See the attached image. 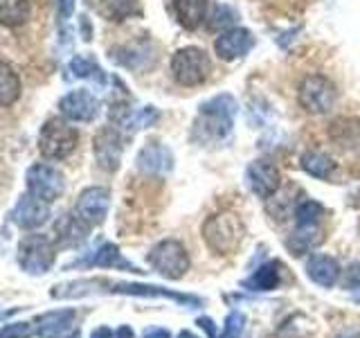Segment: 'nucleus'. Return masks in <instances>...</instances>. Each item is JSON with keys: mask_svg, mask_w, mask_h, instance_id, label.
<instances>
[{"mask_svg": "<svg viewBox=\"0 0 360 338\" xmlns=\"http://www.w3.org/2000/svg\"><path fill=\"white\" fill-rule=\"evenodd\" d=\"M30 18V0H0V25H22Z\"/></svg>", "mask_w": 360, "mask_h": 338, "instance_id": "nucleus-24", "label": "nucleus"}, {"mask_svg": "<svg viewBox=\"0 0 360 338\" xmlns=\"http://www.w3.org/2000/svg\"><path fill=\"white\" fill-rule=\"evenodd\" d=\"M149 264L160 275L169 280H180L189 268V257L183 244L176 239H167L153 246V251L149 253Z\"/></svg>", "mask_w": 360, "mask_h": 338, "instance_id": "nucleus-7", "label": "nucleus"}, {"mask_svg": "<svg viewBox=\"0 0 360 338\" xmlns=\"http://www.w3.org/2000/svg\"><path fill=\"white\" fill-rule=\"evenodd\" d=\"M142 338H169V332L162 330V327H151V330H146Z\"/></svg>", "mask_w": 360, "mask_h": 338, "instance_id": "nucleus-33", "label": "nucleus"}, {"mask_svg": "<svg viewBox=\"0 0 360 338\" xmlns=\"http://www.w3.org/2000/svg\"><path fill=\"white\" fill-rule=\"evenodd\" d=\"M248 183L257 196L270 199L279 189V169L270 161H255L248 167Z\"/></svg>", "mask_w": 360, "mask_h": 338, "instance_id": "nucleus-14", "label": "nucleus"}, {"mask_svg": "<svg viewBox=\"0 0 360 338\" xmlns=\"http://www.w3.org/2000/svg\"><path fill=\"white\" fill-rule=\"evenodd\" d=\"M59 111L70 122H90L99 113V99L90 90H72L59 101Z\"/></svg>", "mask_w": 360, "mask_h": 338, "instance_id": "nucleus-11", "label": "nucleus"}, {"mask_svg": "<svg viewBox=\"0 0 360 338\" xmlns=\"http://www.w3.org/2000/svg\"><path fill=\"white\" fill-rule=\"evenodd\" d=\"M172 163H174L172 151H169L167 146L158 144V142L144 146V149L140 151V156H138L140 172L151 174V176H162V174H167L169 169H172Z\"/></svg>", "mask_w": 360, "mask_h": 338, "instance_id": "nucleus-16", "label": "nucleus"}, {"mask_svg": "<svg viewBox=\"0 0 360 338\" xmlns=\"http://www.w3.org/2000/svg\"><path fill=\"white\" fill-rule=\"evenodd\" d=\"M210 59L207 54L200 48H183L174 54L172 59V73L174 79L180 86H200L202 82H207L210 77Z\"/></svg>", "mask_w": 360, "mask_h": 338, "instance_id": "nucleus-6", "label": "nucleus"}, {"mask_svg": "<svg viewBox=\"0 0 360 338\" xmlns=\"http://www.w3.org/2000/svg\"><path fill=\"white\" fill-rule=\"evenodd\" d=\"M95 158L101 169L115 172L122 158V138L115 129H101L95 138Z\"/></svg>", "mask_w": 360, "mask_h": 338, "instance_id": "nucleus-15", "label": "nucleus"}, {"mask_svg": "<svg viewBox=\"0 0 360 338\" xmlns=\"http://www.w3.org/2000/svg\"><path fill=\"white\" fill-rule=\"evenodd\" d=\"M345 289L349 291H360V264H354L345 275Z\"/></svg>", "mask_w": 360, "mask_h": 338, "instance_id": "nucleus-31", "label": "nucleus"}, {"mask_svg": "<svg viewBox=\"0 0 360 338\" xmlns=\"http://www.w3.org/2000/svg\"><path fill=\"white\" fill-rule=\"evenodd\" d=\"M90 338H112V332L108 327H97V330L90 334Z\"/></svg>", "mask_w": 360, "mask_h": 338, "instance_id": "nucleus-34", "label": "nucleus"}, {"mask_svg": "<svg viewBox=\"0 0 360 338\" xmlns=\"http://www.w3.org/2000/svg\"><path fill=\"white\" fill-rule=\"evenodd\" d=\"M110 206V192L106 187H88L77 199L75 214L88 225H97L106 219Z\"/></svg>", "mask_w": 360, "mask_h": 338, "instance_id": "nucleus-9", "label": "nucleus"}, {"mask_svg": "<svg viewBox=\"0 0 360 338\" xmlns=\"http://www.w3.org/2000/svg\"><path fill=\"white\" fill-rule=\"evenodd\" d=\"M302 167H304V172L315 178H329L335 165L331 163L329 156H324L320 151H309L302 156Z\"/></svg>", "mask_w": 360, "mask_h": 338, "instance_id": "nucleus-25", "label": "nucleus"}, {"mask_svg": "<svg viewBox=\"0 0 360 338\" xmlns=\"http://www.w3.org/2000/svg\"><path fill=\"white\" fill-rule=\"evenodd\" d=\"M322 239H324V234H322L320 223L297 225V230H295V234H292V239L288 242V246L295 255H304L307 251H311L313 246H318Z\"/></svg>", "mask_w": 360, "mask_h": 338, "instance_id": "nucleus-21", "label": "nucleus"}, {"mask_svg": "<svg viewBox=\"0 0 360 338\" xmlns=\"http://www.w3.org/2000/svg\"><path fill=\"white\" fill-rule=\"evenodd\" d=\"M20 97V79L9 63L0 61V106H11Z\"/></svg>", "mask_w": 360, "mask_h": 338, "instance_id": "nucleus-22", "label": "nucleus"}, {"mask_svg": "<svg viewBox=\"0 0 360 338\" xmlns=\"http://www.w3.org/2000/svg\"><path fill=\"white\" fill-rule=\"evenodd\" d=\"M279 268H281L279 262H268V264H264L255 275H250V277L243 282V287L245 289H252V291H273L279 284V277H281L279 275Z\"/></svg>", "mask_w": 360, "mask_h": 338, "instance_id": "nucleus-23", "label": "nucleus"}, {"mask_svg": "<svg viewBox=\"0 0 360 338\" xmlns=\"http://www.w3.org/2000/svg\"><path fill=\"white\" fill-rule=\"evenodd\" d=\"M104 14L112 20H124L131 14H140L138 0H104Z\"/></svg>", "mask_w": 360, "mask_h": 338, "instance_id": "nucleus-26", "label": "nucleus"}, {"mask_svg": "<svg viewBox=\"0 0 360 338\" xmlns=\"http://www.w3.org/2000/svg\"><path fill=\"white\" fill-rule=\"evenodd\" d=\"M20 309H25V307H14V309H0V323L9 320L11 315H14V313H18Z\"/></svg>", "mask_w": 360, "mask_h": 338, "instance_id": "nucleus-35", "label": "nucleus"}, {"mask_svg": "<svg viewBox=\"0 0 360 338\" xmlns=\"http://www.w3.org/2000/svg\"><path fill=\"white\" fill-rule=\"evenodd\" d=\"M88 228L90 225L84 223L77 214H65L63 219L56 221V242H59V246H77L86 239Z\"/></svg>", "mask_w": 360, "mask_h": 338, "instance_id": "nucleus-20", "label": "nucleus"}, {"mask_svg": "<svg viewBox=\"0 0 360 338\" xmlns=\"http://www.w3.org/2000/svg\"><path fill=\"white\" fill-rule=\"evenodd\" d=\"M34 334H37V327L30 323H11L0 330V338H32Z\"/></svg>", "mask_w": 360, "mask_h": 338, "instance_id": "nucleus-30", "label": "nucleus"}, {"mask_svg": "<svg viewBox=\"0 0 360 338\" xmlns=\"http://www.w3.org/2000/svg\"><path fill=\"white\" fill-rule=\"evenodd\" d=\"M117 338H133L131 327H120V330H117Z\"/></svg>", "mask_w": 360, "mask_h": 338, "instance_id": "nucleus-37", "label": "nucleus"}, {"mask_svg": "<svg viewBox=\"0 0 360 338\" xmlns=\"http://www.w3.org/2000/svg\"><path fill=\"white\" fill-rule=\"evenodd\" d=\"M56 5H59V16L65 20L72 16L75 11V0H56Z\"/></svg>", "mask_w": 360, "mask_h": 338, "instance_id": "nucleus-32", "label": "nucleus"}, {"mask_svg": "<svg viewBox=\"0 0 360 338\" xmlns=\"http://www.w3.org/2000/svg\"><path fill=\"white\" fill-rule=\"evenodd\" d=\"M77 142H79L77 129H72L70 124L59 118L45 122L39 135V149L50 161H63V158H68L77 149Z\"/></svg>", "mask_w": 360, "mask_h": 338, "instance_id": "nucleus-3", "label": "nucleus"}, {"mask_svg": "<svg viewBox=\"0 0 360 338\" xmlns=\"http://www.w3.org/2000/svg\"><path fill=\"white\" fill-rule=\"evenodd\" d=\"M236 101L232 95H219L200 106L194 133L200 140H223L232 131Z\"/></svg>", "mask_w": 360, "mask_h": 338, "instance_id": "nucleus-1", "label": "nucleus"}, {"mask_svg": "<svg viewBox=\"0 0 360 338\" xmlns=\"http://www.w3.org/2000/svg\"><path fill=\"white\" fill-rule=\"evenodd\" d=\"M245 228L234 212H219L202 223V237L207 246L219 255H232L243 242Z\"/></svg>", "mask_w": 360, "mask_h": 338, "instance_id": "nucleus-2", "label": "nucleus"}, {"mask_svg": "<svg viewBox=\"0 0 360 338\" xmlns=\"http://www.w3.org/2000/svg\"><path fill=\"white\" fill-rule=\"evenodd\" d=\"M309 277L320 287H333L338 277H340V266L329 255H313L309 259Z\"/></svg>", "mask_w": 360, "mask_h": 338, "instance_id": "nucleus-18", "label": "nucleus"}, {"mask_svg": "<svg viewBox=\"0 0 360 338\" xmlns=\"http://www.w3.org/2000/svg\"><path fill=\"white\" fill-rule=\"evenodd\" d=\"M77 311L75 309H56L41 313L34 327L41 338H72L77 330Z\"/></svg>", "mask_w": 360, "mask_h": 338, "instance_id": "nucleus-10", "label": "nucleus"}, {"mask_svg": "<svg viewBox=\"0 0 360 338\" xmlns=\"http://www.w3.org/2000/svg\"><path fill=\"white\" fill-rule=\"evenodd\" d=\"M300 104L307 113L313 115H322V113H329L335 101H338V90L329 77L322 75H309L304 77V82L300 84Z\"/></svg>", "mask_w": 360, "mask_h": 338, "instance_id": "nucleus-4", "label": "nucleus"}, {"mask_svg": "<svg viewBox=\"0 0 360 338\" xmlns=\"http://www.w3.org/2000/svg\"><path fill=\"white\" fill-rule=\"evenodd\" d=\"M178 338H198V336H194L191 332H180V334H178Z\"/></svg>", "mask_w": 360, "mask_h": 338, "instance_id": "nucleus-38", "label": "nucleus"}, {"mask_svg": "<svg viewBox=\"0 0 360 338\" xmlns=\"http://www.w3.org/2000/svg\"><path fill=\"white\" fill-rule=\"evenodd\" d=\"M75 266H99V268H124L131 270V273H142L138 266H133L129 259H124L120 248L115 244H104L99 251L93 253V257L82 259V262H75Z\"/></svg>", "mask_w": 360, "mask_h": 338, "instance_id": "nucleus-17", "label": "nucleus"}, {"mask_svg": "<svg viewBox=\"0 0 360 338\" xmlns=\"http://www.w3.org/2000/svg\"><path fill=\"white\" fill-rule=\"evenodd\" d=\"M243 327H245V315L241 311H232L228 315V320H225L221 338H243Z\"/></svg>", "mask_w": 360, "mask_h": 338, "instance_id": "nucleus-29", "label": "nucleus"}, {"mask_svg": "<svg viewBox=\"0 0 360 338\" xmlns=\"http://www.w3.org/2000/svg\"><path fill=\"white\" fill-rule=\"evenodd\" d=\"M172 7L176 11L178 23L185 30H196L205 20L207 14V0H172Z\"/></svg>", "mask_w": 360, "mask_h": 338, "instance_id": "nucleus-19", "label": "nucleus"}, {"mask_svg": "<svg viewBox=\"0 0 360 338\" xmlns=\"http://www.w3.org/2000/svg\"><path fill=\"white\" fill-rule=\"evenodd\" d=\"M70 70L77 77H84V79H97V82L104 79V75H101V68L95 61L84 59V56H75V59L70 61Z\"/></svg>", "mask_w": 360, "mask_h": 338, "instance_id": "nucleus-28", "label": "nucleus"}, {"mask_svg": "<svg viewBox=\"0 0 360 338\" xmlns=\"http://www.w3.org/2000/svg\"><path fill=\"white\" fill-rule=\"evenodd\" d=\"M255 45V37L243 27H232L228 32H223L221 37L214 43V50L221 56L223 61H234L239 56L248 54Z\"/></svg>", "mask_w": 360, "mask_h": 338, "instance_id": "nucleus-13", "label": "nucleus"}, {"mask_svg": "<svg viewBox=\"0 0 360 338\" xmlns=\"http://www.w3.org/2000/svg\"><path fill=\"white\" fill-rule=\"evenodd\" d=\"M48 219H50L48 203L32 194H22L16 203L14 212H11V221L22 230H37L43 223H48Z\"/></svg>", "mask_w": 360, "mask_h": 338, "instance_id": "nucleus-12", "label": "nucleus"}, {"mask_svg": "<svg viewBox=\"0 0 360 338\" xmlns=\"http://www.w3.org/2000/svg\"><path fill=\"white\" fill-rule=\"evenodd\" d=\"M65 189L63 174L52 165H32L27 169V192L45 203L56 201Z\"/></svg>", "mask_w": 360, "mask_h": 338, "instance_id": "nucleus-8", "label": "nucleus"}, {"mask_svg": "<svg viewBox=\"0 0 360 338\" xmlns=\"http://www.w3.org/2000/svg\"><path fill=\"white\" fill-rule=\"evenodd\" d=\"M54 244L45 234H30L18 244V264L30 275H43L54 266Z\"/></svg>", "mask_w": 360, "mask_h": 338, "instance_id": "nucleus-5", "label": "nucleus"}, {"mask_svg": "<svg viewBox=\"0 0 360 338\" xmlns=\"http://www.w3.org/2000/svg\"><path fill=\"white\" fill-rule=\"evenodd\" d=\"M198 325H200V327H205V330L210 332V336L217 334V332H214V325H212V320H210V318H200V320H198Z\"/></svg>", "mask_w": 360, "mask_h": 338, "instance_id": "nucleus-36", "label": "nucleus"}, {"mask_svg": "<svg viewBox=\"0 0 360 338\" xmlns=\"http://www.w3.org/2000/svg\"><path fill=\"white\" fill-rule=\"evenodd\" d=\"M324 217V208L315 201H302L297 210H295V219L297 225H311V223H320Z\"/></svg>", "mask_w": 360, "mask_h": 338, "instance_id": "nucleus-27", "label": "nucleus"}]
</instances>
